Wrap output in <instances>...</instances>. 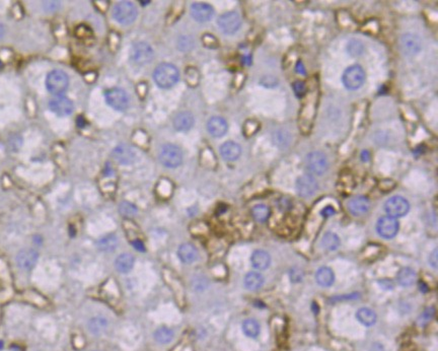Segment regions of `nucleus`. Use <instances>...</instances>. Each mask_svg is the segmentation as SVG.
I'll return each instance as SVG.
<instances>
[{"instance_id":"obj_33","label":"nucleus","mask_w":438,"mask_h":351,"mask_svg":"<svg viewBox=\"0 0 438 351\" xmlns=\"http://www.w3.org/2000/svg\"><path fill=\"white\" fill-rule=\"evenodd\" d=\"M154 338H155V340H156L158 343L167 344V343H170V342L173 340V338H174V332H173L171 329L166 328V327L159 328L158 330L155 331V333H154Z\"/></svg>"},{"instance_id":"obj_44","label":"nucleus","mask_w":438,"mask_h":351,"mask_svg":"<svg viewBox=\"0 0 438 351\" xmlns=\"http://www.w3.org/2000/svg\"><path fill=\"white\" fill-rule=\"evenodd\" d=\"M371 351H383V347L378 343H374L371 347Z\"/></svg>"},{"instance_id":"obj_38","label":"nucleus","mask_w":438,"mask_h":351,"mask_svg":"<svg viewBox=\"0 0 438 351\" xmlns=\"http://www.w3.org/2000/svg\"><path fill=\"white\" fill-rule=\"evenodd\" d=\"M203 42H204V44H205V46H207V47H209V48H215V47H217V40L216 39L213 37V36H211V35H209V34H206L204 37H203Z\"/></svg>"},{"instance_id":"obj_10","label":"nucleus","mask_w":438,"mask_h":351,"mask_svg":"<svg viewBox=\"0 0 438 351\" xmlns=\"http://www.w3.org/2000/svg\"><path fill=\"white\" fill-rule=\"evenodd\" d=\"M153 58L152 48L144 42L135 44L130 52V59L138 65H143L151 62Z\"/></svg>"},{"instance_id":"obj_3","label":"nucleus","mask_w":438,"mask_h":351,"mask_svg":"<svg viewBox=\"0 0 438 351\" xmlns=\"http://www.w3.org/2000/svg\"><path fill=\"white\" fill-rule=\"evenodd\" d=\"M159 160L167 168H177L183 162V152L180 147L174 144H165L159 151Z\"/></svg>"},{"instance_id":"obj_36","label":"nucleus","mask_w":438,"mask_h":351,"mask_svg":"<svg viewBox=\"0 0 438 351\" xmlns=\"http://www.w3.org/2000/svg\"><path fill=\"white\" fill-rule=\"evenodd\" d=\"M362 50H363V46H362V44H361L359 41H357V40H352V41L348 44V51H349V53H350L351 55H353V56H357V55L361 54V53H362Z\"/></svg>"},{"instance_id":"obj_7","label":"nucleus","mask_w":438,"mask_h":351,"mask_svg":"<svg viewBox=\"0 0 438 351\" xmlns=\"http://www.w3.org/2000/svg\"><path fill=\"white\" fill-rule=\"evenodd\" d=\"M306 164H307L308 170L316 176L324 175L329 168V163H328L327 157L321 151L310 152L307 155Z\"/></svg>"},{"instance_id":"obj_12","label":"nucleus","mask_w":438,"mask_h":351,"mask_svg":"<svg viewBox=\"0 0 438 351\" xmlns=\"http://www.w3.org/2000/svg\"><path fill=\"white\" fill-rule=\"evenodd\" d=\"M317 189H318L317 182L310 175L301 176L296 181V191L300 197L303 198L311 197L312 195L315 194Z\"/></svg>"},{"instance_id":"obj_26","label":"nucleus","mask_w":438,"mask_h":351,"mask_svg":"<svg viewBox=\"0 0 438 351\" xmlns=\"http://www.w3.org/2000/svg\"><path fill=\"white\" fill-rule=\"evenodd\" d=\"M357 320L364 326H372L376 322V315L374 311L368 307H362L358 309L356 314Z\"/></svg>"},{"instance_id":"obj_5","label":"nucleus","mask_w":438,"mask_h":351,"mask_svg":"<svg viewBox=\"0 0 438 351\" xmlns=\"http://www.w3.org/2000/svg\"><path fill=\"white\" fill-rule=\"evenodd\" d=\"M113 17L118 23L130 25L137 18V9L132 3L121 2L114 7Z\"/></svg>"},{"instance_id":"obj_14","label":"nucleus","mask_w":438,"mask_h":351,"mask_svg":"<svg viewBox=\"0 0 438 351\" xmlns=\"http://www.w3.org/2000/svg\"><path fill=\"white\" fill-rule=\"evenodd\" d=\"M191 16L199 23L209 22L213 16V8L207 4H194L191 7Z\"/></svg>"},{"instance_id":"obj_39","label":"nucleus","mask_w":438,"mask_h":351,"mask_svg":"<svg viewBox=\"0 0 438 351\" xmlns=\"http://www.w3.org/2000/svg\"><path fill=\"white\" fill-rule=\"evenodd\" d=\"M293 90L298 98H301L305 94V86L302 82H296L293 84Z\"/></svg>"},{"instance_id":"obj_16","label":"nucleus","mask_w":438,"mask_h":351,"mask_svg":"<svg viewBox=\"0 0 438 351\" xmlns=\"http://www.w3.org/2000/svg\"><path fill=\"white\" fill-rule=\"evenodd\" d=\"M401 48L406 55L413 56L421 50L420 39L413 34H405L401 39Z\"/></svg>"},{"instance_id":"obj_6","label":"nucleus","mask_w":438,"mask_h":351,"mask_svg":"<svg viewBox=\"0 0 438 351\" xmlns=\"http://www.w3.org/2000/svg\"><path fill=\"white\" fill-rule=\"evenodd\" d=\"M217 24L222 33L233 35L240 30L242 26V18L235 12H229L220 16Z\"/></svg>"},{"instance_id":"obj_20","label":"nucleus","mask_w":438,"mask_h":351,"mask_svg":"<svg viewBox=\"0 0 438 351\" xmlns=\"http://www.w3.org/2000/svg\"><path fill=\"white\" fill-rule=\"evenodd\" d=\"M195 123L194 117L190 112H181L179 113L174 120V127L181 132L189 131Z\"/></svg>"},{"instance_id":"obj_29","label":"nucleus","mask_w":438,"mask_h":351,"mask_svg":"<svg viewBox=\"0 0 438 351\" xmlns=\"http://www.w3.org/2000/svg\"><path fill=\"white\" fill-rule=\"evenodd\" d=\"M118 246V239L115 235H108L98 242V248L103 252H112Z\"/></svg>"},{"instance_id":"obj_13","label":"nucleus","mask_w":438,"mask_h":351,"mask_svg":"<svg viewBox=\"0 0 438 351\" xmlns=\"http://www.w3.org/2000/svg\"><path fill=\"white\" fill-rule=\"evenodd\" d=\"M50 110L60 117H65L73 112V103L66 97L58 96L49 103Z\"/></svg>"},{"instance_id":"obj_37","label":"nucleus","mask_w":438,"mask_h":351,"mask_svg":"<svg viewBox=\"0 0 438 351\" xmlns=\"http://www.w3.org/2000/svg\"><path fill=\"white\" fill-rule=\"evenodd\" d=\"M186 79L190 86H196L199 81V73L195 68H188L186 71Z\"/></svg>"},{"instance_id":"obj_32","label":"nucleus","mask_w":438,"mask_h":351,"mask_svg":"<svg viewBox=\"0 0 438 351\" xmlns=\"http://www.w3.org/2000/svg\"><path fill=\"white\" fill-rule=\"evenodd\" d=\"M244 333L252 338H256L260 333V325L254 319H248L243 324Z\"/></svg>"},{"instance_id":"obj_15","label":"nucleus","mask_w":438,"mask_h":351,"mask_svg":"<svg viewBox=\"0 0 438 351\" xmlns=\"http://www.w3.org/2000/svg\"><path fill=\"white\" fill-rule=\"evenodd\" d=\"M39 258V254L37 251L33 249H27L21 251L17 256V263L19 267L25 271L32 270Z\"/></svg>"},{"instance_id":"obj_28","label":"nucleus","mask_w":438,"mask_h":351,"mask_svg":"<svg viewBox=\"0 0 438 351\" xmlns=\"http://www.w3.org/2000/svg\"><path fill=\"white\" fill-rule=\"evenodd\" d=\"M264 284V277L258 272H250L245 277V286L250 290H258Z\"/></svg>"},{"instance_id":"obj_34","label":"nucleus","mask_w":438,"mask_h":351,"mask_svg":"<svg viewBox=\"0 0 438 351\" xmlns=\"http://www.w3.org/2000/svg\"><path fill=\"white\" fill-rule=\"evenodd\" d=\"M119 210H120V213L125 217H131L137 213L136 206L129 202H122L120 204V207H119Z\"/></svg>"},{"instance_id":"obj_9","label":"nucleus","mask_w":438,"mask_h":351,"mask_svg":"<svg viewBox=\"0 0 438 351\" xmlns=\"http://www.w3.org/2000/svg\"><path fill=\"white\" fill-rule=\"evenodd\" d=\"M384 209L388 216L392 218L402 217L408 213L410 209V204L404 197L393 196L385 202Z\"/></svg>"},{"instance_id":"obj_17","label":"nucleus","mask_w":438,"mask_h":351,"mask_svg":"<svg viewBox=\"0 0 438 351\" xmlns=\"http://www.w3.org/2000/svg\"><path fill=\"white\" fill-rule=\"evenodd\" d=\"M113 158L122 165H130L135 161V152L128 145H119L113 150Z\"/></svg>"},{"instance_id":"obj_2","label":"nucleus","mask_w":438,"mask_h":351,"mask_svg":"<svg viewBox=\"0 0 438 351\" xmlns=\"http://www.w3.org/2000/svg\"><path fill=\"white\" fill-rule=\"evenodd\" d=\"M342 81L346 89L350 91L358 90L364 84L365 72L359 65L350 66L344 71Z\"/></svg>"},{"instance_id":"obj_27","label":"nucleus","mask_w":438,"mask_h":351,"mask_svg":"<svg viewBox=\"0 0 438 351\" xmlns=\"http://www.w3.org/2000/svg\"><path fill=\"white\" fill-rule=\"evenodd\" d=\"M397 282H399L402 286H411L414 284L416 280V273L412 268L406 267L400 270L397 273Z\"/></svg>"},{"instance_id":"obj_24","label":"nucleus","mask_w":438,"mask_h":351,"mask_svg":"<svg viewBox=\"0 0 438 351\" xmlns=\"http://www.w3.org/2000/svg\"><path fill=\"white\" fill-rule=\"evenodd\" d=\"M134 265V257L129 253H123L115 261V267L120 273H128Z\"/></svg>"},{"instance_id":"obj_25","label":"nucleus","mask_w":438,"mask_h":351,"mask_svg":"<svg viewBox=\"0 0 438 351\" xmlns=\"http://www.w3.org/2000/svg\"><path fill=\"white\" fill-rule=\"evenodd\" d=\"M316 282L322 286H331L334 283L335 276L333 271L328 267H322L316 271L315 274Z\"/></svg>"},{"instance_id":"obj_8","label":"nucleus","mask_w":438,"mask_h":351,"mask_svg":"<svg viewBox=\"0 0 438 351\" xmlns=\"http://www.w3.org/2000/svg\"><path fill=\"white\" fill-rule=\"evenodd\" d=\"M106 102L114 110L124 111L129 106V97L127 93L122 89H112L109 90L106 95Z\"/></svg>"},{"instance_id":"obj_4","label":"nucleus","mask_w":438,"mask_h":351,"mask_svg":"<svg viewBox=\"0 0 438 351\" xmlns=\"http://www.w3.org/2000/svg\"><path fill=\"white\" fill-rule=\"evenodd\" d=\"M68 85H69L68 76L62 70H53L47 76V80H46L47 90L55 96H61L67 90Z\"/></svg>"},{"instance_id":"obj_31","label":"nucleus","mask_w":438,"mask_h":351,"mask_svg":"<svg viewBox=\"0 0 438 351\" xmlns=\"http://www.w3.org/2000/svg\"><path fill=\"white\" fill-rule=\"evenodd\" d=\"M252 215L258 222H265L270 216V208L264 204H258L253 207Z\"/></svg>"},{"instance_id":"obj_22","label":"nucleus","mask_w":438,"mask_h":351,"mask_svg":"<svg viewBox=\"0 0 438 351\" xmlns=\"http://www.w3.org/2000/svg\"><path fill=\"white\" fill-rule=\"evenodd\" d=\"M178 257L180 260L186 264H191L195 262L198 258V252L197 249L191 245V244H183L179 247L178 250Z\"/></svg>"},{"instance_id":"obj_40","label":"nucleus","mask_w":438,"mask_h":351,"mask_svg":"<svg viewBox=\"0 0 438 351\" xmlns=\"http://www.w3.org/2000/svg\"><path fill=\"white\" fill-rule=\"evenodd\" d=\"M429 263H430V265L433 267V268H437V264H438V251H437V249H435L431 254H430V257H429Z\"/></svg>"},{"instance_id":"obj_41","label":"nucleus","mask_w":438,"mask_h":351,"mask_svg":"<svg viewBox=\"0 0 438 351\" xmlns=\"http://www.w3.org/2000/svg\"><path fill=\"white\" fill-rule=\"evenodd\" d=\"M302 278V272L297 270L295 271V269L291 270V279L294 281H299Z\"/></svg>"},{"instance_id":"obj_23","label":"nucleus","mask_w":438,"mask_h":351,"mask_svg":"<svg viewBox=\"0 0 438 351\" xmlns=\"http://www.w3.org/2000/svg\"><path fill=\"white\" fill-rule=\"evenodd\" d=\"M251 262L254 268L258 270H265L270 266L271 257L267 252L263 250H258L253 253Z\"/></svg>"},{"instance_id":"obj_19","label":"nucleus","mask_w":438,"mask_h":351,"mask_svg":"<svg viewBox=\"0 0 438 351\" xmlns=\"http://www.w3.org/2000/svg\"><path fill=\"white\" fill-rule=\"evenodd\" d=\"M242 147L240 144H237L233 141H227L220 146V154L221 157L228 162L236 161L241 157Z\"/></svg>"},{"instance_id":"obj_45","label":"nucleus","mask_w":438,"mask_h":351,"mask_svg":"<svg viewBox=\"0 0 438 351\" xmlns=\"http://www.w3.org/2000/svg\"><path fill=\"white\" fill-rule=\"evenodd\" d=\"M5 35V28L3 25H0V39H2Z\"/></svg>"},{"instance_id":"obj_21","label":"nucleus","mask_w":438,"mask_h":351,"mask_svg":"<svg viewBox=\"0 0 438 351\" xmlns=\"http://www.w3.org/2000/svg\"><path fill=\"white\" fill-rule=\"evenodd\" d=\"M227 123L221 117H213L207 123L208 132L213 137H222L227 131Z\"/></svg>"},{"instance_id":"obj_11","label":"nucleus","mask_w":438,"mask_h":351,"mask_svg":"<svg viewBox=\"0 0 438 351\" xmlns=\"http://www.w3.org/2000/svg\"><path fill=\"white\" fill-rule=\"evenodd\" d=\"M376 229L380 237L384 239H391L399 230V222L390 216H383L378 219Z\"/></svg>"},{"instance_id":"obj_42","label":"nucleus","mask_w":438,"mask_h":351,"mask_svg":"<svg viewBox=\"0 0 438 351\" xmlns=\"http://www.w3.org/2000/svg\"><path fill=\"white\" fill-rule=\"evenodd\" d=\"M321 213H322V215H324V216H331V215H333V214L335 213V210H334L333 207L328 206V207L324 208V209L322 210Z\"/></svg>"},{"instance_id":"obj_1","label":"nucleus","mask_w":438,"mask_h":351,"mask_svg":"<svg viewBox=\"0 0 438 351\" xmlns=\"http://www.w3.org/2000/svg\"><path fill=\"white\" fill-rule=\"evenodd\" d=\"M154 81L158 87L169 89L175 86L179 79L180 73L176 66L170 63H163L158 65L153 73Z\"/></svg>"},{"instance_id":"obj_35","label":"nucleus","mask_w":438,"mask_h":351,"mask_svg":"<svg viewBox=\"0 0 438 351\" xmlns=\"http://www.w3.org/2000/svg\"><path fill=\"white\" fill-rule=\"evenodd\" d=\"M107 327V322L105 319L102 318H96L93 319L90 323V329L93 333H100Z\"/></svg>"},{"instance_id":"obj_43","label":"nucleus","mask_w":438,"mask_h":351,"mask_svg":"<svg viewBox=\"0 0 438 351\" xmlns=\"http://www.w3.org/2000/svg\"><path fill=\"white\" fill-rule=\"evenodd\" d=\"M132 245L134 246V248L136 249V250H138V251H144L145 249H144V245H143V243L141 242V241H139V240H135L134 242H132Z\"/></svg>"},{"instance_id":"obj_30","label":"nucleus","mask_w":438,"mask_h":351,"mask_svg":"<svg viewBox=\"0 0 438 351\" xmlns=\"http://www.w3.org/2000/svg\"><path fill=\"white\" fill-rule=\"evenodd\" d=\"M322 246L329 251H336L340 246V239L333 232H327L322 239Z\"/></svg>"},{"instance_id":"obj_18","label":"nucleus","mask_w":438,"mask_h":351,"mask_svg":"<svg viewBox=\"0 0 438 351\" xmlns=\"http://www.w3.org/2000/svg\"><path fill=\"white\" fill-rule=\"evenodd\" d=\"M370 203L367 198L363 196H357L352 198L348 202V210L355 216H361L368 212Z\"/></svg>"}]
</instances>
